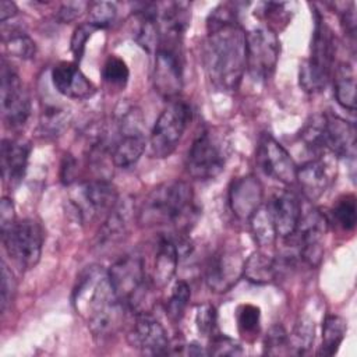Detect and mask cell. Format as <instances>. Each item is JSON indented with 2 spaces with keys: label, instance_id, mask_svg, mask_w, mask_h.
<instances>
[{
  "label": "cell",
  "instance_id": "ee69618b",
  "mask_svg": "<svg viewBox=\"0 0 357 357\" xmlns=\"http://www.w3.org/2000/svg\"><path fill=\"white\" fill-rule=\"evenodd\" d=\"M15 289H17V282L14 278V273L11 272V269L1 262V312H6L8 310V307L11 305L14 296H15Z\"/></svg>",
  "mask_w": 357,
  "mask_h": 357
},
{
  "label": "cell",
  "instance_id": "e0dca14e",
  "mask_svg": "<svg viewBox=\"0 0 357 357\" xmlns=\"http://www.w3.org/2000/svg\"><path fill=\"white\" fill-rule=\"evenodd\" d=\"M127 340L131 347L145 354H169L170 342L163 325L151 312L135 314Z\"/></svg>",
  "mask_w": 357,
  "mask_h": 357
},
{
  "label": "cell",
  "instance_id": "bcb514c9",
  "mask_svg": "<svg viewBox=\"0 0 357 357\" xmlns=\"http://www.w3.org/2000/svg\"><path fill=\"white\" fill-rule=\"evenodd\" d=\"M344 8L340 10V21L344 32L349 35L350 39L354 40L356 38V11H354V3L343 4Z\"/></svg>",
  "mask_w": 357,
  "mask_h": 357
},
{
  "label": "cell",
  "instance_id": "f1b7e54d",
  "mask_svg": "<svg viewBox=\"0 0 357 357\" xmlns=\"http://www.w3.org/2000/svg\"><path fill=\"white\" fill-rule=\"evenodd\" d=\"M347 322L339 315H328L322 326V346L319 356H333L344 339Z\"/></svg>",
  "mask_w": 357,
  "mask_h": 357
},
{
  "label": "cell",
  "instance_id": "e575fe53",
  "mask_svg": "<svg viewBox=\"0 0 357 357\" xmlns=\"http://www.w3.org/2000/svg\"><path fill=\"white\" fill-rule=\"evenodd\" d=\"M130 77V70L126 61L117 56H109L102 67V78L103 81L116 88H124Z\"/></svg>",
  "mask_w": 357,
  "mask_h": 357
},
{
  "label": "cell",
  "instance_id": "83f0119b",
  "mask_svg": "<svg viewBox=\"0 0 357 357\" xmlns=\"http://www.w3.org/2000/svg\"><path fill=\"white\" fill-rule=\"evenodd\" d=\"M252 237L261 250L271 248L276 241V229L268 206L261 205L248 219Z\"/></svg>",
  "mask_w": 357,
  "mask_h": 357
},
{
  "label": "cell",
  "instance_id": "8d00e7d4",
  "mask_svg": "<svg viewBox=\"0 0 357 357\" xmlns=\"http://www.w3.org/2000/svg\"><path fill=\"white\" fill-rule=\"evenodd\" d=\"M333 219L346 231H350L356 226L357 212H356V198L354 195H344L339 198L332 209Z\"/></svg>",
  "mask_w": 357,
  "mask_h": 357
},
{
  "label": "cell",
  "instance_id": "60d3db41",
  "mask_svg": "<svg viewBox=\"0 0 357 357\" xmlns=\"http://www.w3.org/2000/svg\"><path fill=\"white\" fill-rule=\"evenodd\" d=\"M264 353L269 356L287 354V332L282 325H273L264 342Z\"/></svg>",
  "mask_w": 357,
  "mask_h": 357
},
{
  "label": "cell",
  "instance_id": "8fae6325",
  "mask_svg": "<svg viewBox=\"0 0 357 357\" xmlns=\"http://www.w3.org/2000/svg\"><path fill=\"white\" fill-rule=\"evenodd\" d=\"M280 53V42L272 29L262 26L245 33V68L255 81H266L273 74Z\"/></svg>",
  "mask_w": 357,
  "mask_h": 357
},
{
  "label": "cell",
  "instance_id": "ba28073f",
  "mask_svg": "<svg viewBox=\"0 0 357 357\" xmlns=\"http://www.w3.org/2000/svg\"><path fill=\"white\" fill-rule=\"evenodd\" d=\"M155 91L167 100H174L183 89L181 39L162 36L155 52L152 73Z\"/></svg>",
  "mask_w": 357,
  "mask_h": 357
},
{
  "label": "cell",
  "instance_id": "9c48e42d",
  "mask_svg": "<svg viewBox=\"0 0 357 357\" xmlns=\"http://www.w3.org/2000/svg\"><path fill=\"white\" fill-rule=\"evenodd\" d=\"M1 240L8 257L20 269H32L39 262L43 230L33 219L15 220L10 227L1 230Z\"/></svg>",
  "mask_w": 357,
  "mask_h": 357
},
{
  "label": "cell",
  "instance_id": "ffe728a7",
  "mask_svg": "<svg viewBox=\"0 0 357 357\" xmlns=\"http://www.w3.org/2000/svg\"><path fill=\"white\" fill-rule=\"evenodd\" d=\"M262 195L264 190L261 181L255 176L247 174L231 183L229 190V204L238 219L248 220L262 205Z\"/></svg>",
  "mask_w": 357,
  "mask_h": 357
},
{
  "label": "cell",
  "instance_id": "7c38bea8",
  "mask_svg": "<svg viewBox=\"0 0 357 357\" xmlns=\"http://www.w3.org/2000/svg\"><path fill=\"white\" fill-rule=\"evenodd\" d=\"M117 201V190L107 178L85 181L71 194V202L82 222H91L102 216L106 218Z\"/></svg>",
  "mask_w": 357,
  "mask_h": 357
},
{
  "label": "cell",
  "instance_id": "74e56055",
  "mask_svg": "<svg viewBox=\"0 0 357 357\" xmlns=\"http://www.w3.org/2000/svg\"><path fill=\"white\" fill-rule=\"evenodd\" d=\"M117 10L110 1H92L88 7V24L96 29L107 28L113 24Z\"/></svg>",
  "mask_w": 357,
  "mask_h": 357
},
{
  "label": "cell",
  "instance_id": "cb8c5ba5",
  "mask_svg": "<svg viewBox=\"0 0 357 357\" xmlns=\"http://www.w3.org/2000/svg\"><path fill=\"white\" fill-rule=\"evenodd\" d=\"M178 259H180V252L173 237L172 236L160 237L156 247L152 273L149 276L155 290H162L172 282L177 271Z\"/></svg>",
  "mask_w": 357,
  "mask_h": 357
},
{
  "label": "cell",
  "instance_id": "ab89813d",
  "mask_svg": "<svg viewBox=\"0 0 357 357\" xmlns=\"http://www.w3.org/2000/svg\"><path fill=\"white\" fill-rule=\"evenodd\" d=\"M218 312L212 304H201L197 307L195 325L204 337H212L218 333Z\"/></svg>",
  "mask_w": 357,
  "mask_h": 357
},
{
  "label": "cell",
  "instance_id": "f907efd6",
  "mask_svg": "<svg viewBox=\"0 0 357 357\" xmlns=\"http://www.w3.org/2000/svg\"><path fill=\"white\" fill-rule=\"evenodd\" d=\"M185 347H187L185 353L190 356H208V349H204L198 343H191V344H187Z\"/></svg>",
  "mask_w": 357,
  "mask_h": 357
},
{
  "label": "cell",
  "instance_id": "7dc6e473",
  "mask_svg": "<svg viewBox=\"0 0 357 357\" xmlns=\"http://www.w3.org/2000/svg\"><path fill=\"white\" fill-rule=\"evenodd\" d=\"M75 173H77V160L71 155H64L61 162V169H60L61 181L70 185L75 180Z\"/></svg>",
  "mask_w": 357,
  "mask_h": 357
},
{
  "label": "cell",
  "instance_id": "52a82bcc",
  "mask_svg": "<svg viewBox=\"0 0 357 357\" xmlns=\"http://www.w3.org/2000/svg\"><path fill=\"white\" fill-rule=\"evenodd\" d=\"M191 107L184 100H170L156 119L149 135V153L152 158H167L177 148L188 121Z\"/></svg>",
  "mask_w": 357,
  "mask_h": 357
},
{
  "label": "cell",
  "instance_id": "7a4b0ae2",
  "mask_svg": "<svg viewBox=\"0 0 357 357\" xmlns=\"http://www.w3.org/2000/svg\"><path fill=\"white\" fill-rule=\"evenodd\" d=\"M73 304L86 321L95 339H109L123 324L124 305L112 287L107 271L99 265L86 266L79 273L73 291Z\"/></svg>",
  "mask_w": 357,
  "mask_h": 357
},
{
  "label": "cell",
  "instance_id": "b9f144b4",
  "mask_svg": "<svg viewBox=\"0 0 357 357\" xmlns=\"http://www.w3.org/2000/svg\"><path fill=\"white\" fill-rule=\"evenodd\" d=\"M208 354L212 356H240L243 354L241 346L231 337L216 333L212 337H209V346H208Z\"/></svg>",
  "mask_w": 357,
  "mask_h": 357
},
{
  "label": "cell",
  "instance_id": "4dcf8cb0",
  "mask_svg": "<svg viewBox=\"0 0 357 357\" xmlns=\"http://www.w3.org/2000/svg\"><path fill=\"white\" fill-rule=\"evenodd\" d=\"M3 43L7 52L18 59L29 60L36 54V45L33 39L21 29L10 28L8 31H3Z\"/></svg>",
  "mask_w": 357,
  "mask_h": 357
},
{
  "label": "cell",
  "instance_id": "d6986e66",
  "mask_svg": "<svg viewBox=\"0 0 357 357\" xmlns=\"http://www.w3.org/2000/svg\"><path fill=\"white\" fill-rule=\"evenodd\" d=\"M335 177L333 167L324 158H315L297 167L296 181L303 195L308 201H315L324 195Z\"/></svg>",
  "mask_w": 357,
  "mask_h": 357
},
{
  "label": "cell",
  "instance_id": "f35d334b",
  "mask_svg": "<svg viewBox=\"0 0 357 357\" xmlns=\"http://www.w3.org/2000/svg\"><path fill=\"white\" fill-rule=\"evenodd\" d=\"M238 331L243 335H254L259 329L261 311L254 304H243L236 311Z\"/></svg>",
  "mask_w": 357,
  "mask_h": 357
},
{
  "label": "cell",
  "instance_id": "7bdbcfd3",
  "mask_svg": "<svg viewBox=\"0 0 357 357\" xmlns=\"http://www.w3.org/2000/svg\"><path fill=\"white\" fill-rule=\"evenodd\" d=\"M95 31H96V28L92 26L88 22L81 24V25H78L74 29L71 40H70V49H71V53H73V56H74V59L77 61H79L82 59L86 42H88V39L92 36V33Z\"/></svg>",
  "mask_w": 357,
  "mask_h": 357
},
{
  "label": "cell",
  "instance_id": "1f68e13d",
  "mask_svg": "<svg viewBox=\"0 0 357 357\" xmlns=\"http://www.w3.org/2000/svg\"><path fill=\"white\" fill-rule=\"evenodd\" d=\"M191 298V289L185 280H177L172 289L170 298L166 304V314L172 322H178Z\"/></svg>",
  "mask_w": 357,
  "mask_h": 357
},
{
  "label": "cell",
  "instance_id": "f546056e",
  "mask_svg": "<svg viewBox=\"0 0 357 357\" xmlns=\"http://www.w3.org/2000/svg\"><path fill=\"white\" fill-rule=\"evenodd\" d=\"M315 337V326L314 322L308 318H301L294 325L290 335L287 333V354L303 356L305 354Z\"/></svg>",
  "mask_w": 357,
  "mask_h": 357
},
{
  "label": "cell",
  "instance_id": "836d02e7",
  "mask_svg": "<svg viewBox=\"0 0 357 357\" xmlns=\"http://www.w3.org/2000/svg\"><path fill=\"white\" fill-rule=\"evenodd\" d=\"M291 7L293 3H278V1H268L261 3V15L266 22V28L275 32V28L280 25L284 26L291 18Z\"/></svg>",
  "mask_w": 357,
  "mask_h": 357
},
{
  "label": "cell",
  "instance_id": "c3c4849f",
  "mask_svg": "<svg viewBox=\"0 0 357 357\" xmlns=\"http://www.w3.org/2000/svg\"><path fill=\"white\" fill-rule=\"evenodd\" d=\"M15 220L17 219H15L14 205H13L11 199L4 197L1 199V204H0V226H1V230L10 227Z\"/></svg>",
  "mask_w": 357,
  "mask_h": 357
},
{
  "label": "cell",
  "instance_id": "277c9868",
  "mask_svg": "<svg viewBox=\"0 0 357 357\" xmlns=\"http://www.w3.org/2000/svg\"><path fill=\"white\" fill-rule=\"evenodd\" d=\"M112 287L120 303L135 314L149 312L152 307L151 278L146 275L144 258L127 254L117 259L107 271Z\"/></svg>",
  "mask_w": 357,
  "mask_h": 357
},
{
  "label": "cell",
  "instance_id": "9a60e30c",
  "mask_svg": "<svg viewBox=\"0 0 357 357\" xmlns=\"http://www.w3.org/2000/svg\"><path fill=\"white\" fill-rule=\"evenodd\" d=\"M326 230V219L319 211L311 209L305 215L301 213L298 227L294 233L297 234L298 257L312 268L318 266L322 261Z\"/></svg>",
  "mask_w": 357,
  "mask_h": 357
},
{
  "label": "cell",
  "instance_id": "d4e9b609",
  "mask_svg": "<svg viewBox=\"0 0 357 357\" xmlns=\"http://www.w3.org/2000/svg\"><path fill=\"white\" fill-rule=\"evenodd\" d=\"M31 145L21 139L4 138L1 142V173L4 181L14 187L17 185L26 170Z\"/></svg>",
  "mask_w": 357,
  "mask_h": 357
},
{
  "label": "cell",
  "instance_id": "2e32d148",
  "mask_svg": "<svg viewBox=\"0 0 357 357\" xmlns=\"http://www.w3.org/2000/svg\"><path fill=\"white\" fill-rule=\"evenodd\" d=\"M257 163L261 170L282 184L296 181L297 166L290 153L269 134H264L258 144Z\"/></svg>",
  "mask_w": 357,
  "mask_h": 357
},
{
  "label": "cell",
  "instance_id": "d590c367",
  "mask_svg": "<svg viewBox=\"0 0 357 357\" xmlns=\"http://www.w3.org/2000/svg\"><path fill=\"white\" fill-rule=\"evenodd\" d=\"M301 139L312 151L325 149V114H315L305 123Z\"/></svg>",
  "mask_w": 357,
  "mask_h": 357
},
{
  "label": "cell",
  "instance_id": "d6a6232c",
  "mask_svg": "<svg viewBox=\"0 0 357 357\" xmlns=\"http://www.w3.org/2000/svg\"><path fill=\"white\" fill-rule=\"evenodd\" d=\"M70 114L66 109L59 106H50L46 107L39 120V127L43 135H59L68 124Z\"/></svg>",
  "mask_w": 357,
  "mask_h": 357
},
{
  "label": "cell",
  "instance_id": "44dd1931",
  "mask_svg": "<svg viewBox=\"0 0 357 357\" xmlns=\"http://www.w3.org/2000/svg\"><path fill=\"white\" fill-rule=\"evenodd\" d=\"M132 206L130 199H119L114 208L106 215L98 231L95 247L103 251L116 247L119 243H121L128 234Z\"/></svg>",
  "mask_w": 357,
  "mask_h": 357
},
{
  "label": "cell",
  "instance_id": "3957f363",
  "mask_svg": "<svg viewBox=\"0 0 357 357\" xmlns=\"http://www.w3.org/2000/svg\"><path fill=\"white\" fill-rule=\"evenodd\" d=\"M195 212L192 187L183 180H170L156 185L142 201L138 222L144 227L183 226Z\"/></svg>",
  "mask_w": 357,
  "mask_h": 357
},
{
  "label": "cell",
  "instance_id": "f6af8a7d",
  "mask_svg": "<svg viewBox=\"0 0 357 357\" xmlns=\"http://www.w3.org/2000/svg\"><path fill=\"white\" fill-rule=\"evenodd\" d=\"M88 7H89L88 1H67L60 6L56 17L60 22H64V24L71 22L78 17H81L85 11L88 13Z\"/></svg>",
  "mask_w": 357,
  "mask_h": 357
},
{
  "label": "cell",
  "instance_id": "4316f807",
  "mask_svg": "<svg viewBox=\"0 0 357 357\" xmlns=\"http://www.w3.org/2000/svg\"><path fill=\"white\" fill-rule=\"evenodd\" d=\"M333 88L337 103L354 112L356 109V74L354 67L350 63H340L335 70Z\"/></svg>",
  "mask_w": 357,
  "mask_h": 357
},
{
  "label": "cell",
  "instance_id": "30bf717a",
  "mask_svg": "<svg viewBox=\"0 0 357 357\" xmlns=\"http://www.w3.org/2000/svg\"><path fill=\"white\" fill-rule=\"evenodd\" d=\"M225 163L226 145L223 139L211 130L201 131L187 153L188 174L197 180H211L223 172Z\"/></svg>",
  "mask_w": 357,
  "mask_h": 357
},
{
  "label": "cell",
  "instance_id": "5b68a950",
  "mask_svg": "<svg viewBox=\"0 0 357 357\" xmlns=\"http://www.w3.org/2000/svg\"><path fill=\"white\" fill-rule=\"evenodd\" d=\"M335 54L333 35L324 17L314 10V32L310 54L300 67V85L307 92L322 91L332 73Z\"/></svg>",
  "mask_w": 357,
  "mask_h": 357
},
{
  "label": "cell",
  "instance_id": "7402d4cb",
  "mask_svg": "<svg viewBox=\"0 0 357 357\" xmlns=\"http://www.w3.org/2000/svg\"><path fill=\"white\" fill-rule=\"evenodd\" d=\"M268 208L276 234L282 238L293 237L301 219V204L297 195L291 191L278 192L273 195Z\"/></svg>",
  "mask_w": 357,
  "mask_h": 357
},
{
  "label": "cell",
  "instance_id": "8992f818",
  "mask_svg": "<svg viewBox=\"0 0 357 357\" xmlns=\"http://www.w3.org/2000/svg\"><path fill=\"white\" fill-rule=\"evenodd\" d=\"M142 114L138 109L128 106L119 110L116 117V137L110 145V159L114 166L127 169L142 156L146 139L142 128Z\"/></svg>",
  "mask_w": 357,
  "mask_h": 357
},
{
  "label": "cell",
  "instance_id": "681fc988",
  "mask_svg": "<svg viewBox=\"0 0 357 357\" xmlns=\"http://www.w3.org/2000/svg\"><path fill=\"white\" fill-rule=\"evenodd\" d=\"M17 11H18V8L14 1H8V0L0 1V21L1 22H6V20L14 17L17 14Z\"/></svg>",
  "mask_w": 357,
  "mask_h": 357
},
{
  "label": "cell",
  "instance_id": "ac0fdd59",
  "mask_svg": "<svg viewBox=\"0 0 357 357\" xmlns=\"http://www.w3.org/2000/svg\"><path fill=\"white\" fill-rule=\"evenodd\" d=\"M52 82L60 95L70 99H88L96 92L95 85L71 61H60L53 67Z\"/></svg>",
  "mask_w": 357,
  "mask_h": 357
},
{
  "label": "cell",
  "instance_id": "603a6c76",
  "mask_svg": "<svg viewBox=\"0 0 357 357\" xmlns=\"http://www.w3.org/2000/svg\"><path fill=\"white\" fill-rule=\"evenodd\" d=\"M325 149L337 158L354 159L356 156V128L337 116L325 114Z\"/></svg>",
  "mask_w": 357,
  "mask_h": 357
},
{
  "label": "cell",
  "instance_id": "4fadbf2b",
  "mask_svg": "<svg viewBox=\"0 0 357 357\" xmlns=\"http://www.w3.org/2000/svg\"><path fill=\"white\" fill-rule=\"evenodd\" d=\"M0 103L4 123L11 128L24 126L31 114V99L20 75L4 59L1 60Z\"/></svg>",
  "mask_w": 357,
  "mask_h": 357
},
{
  "label": "cell",
  "instance_id": "484cf974",
  "mask_svg": "<svg viewBox=\"0 0 357 357\" xmlns=\"http://www.w3.org/2000/svg\"><path fill=\"white\" fill-rule=\"evenodd\" d=\"M278 262L276 258L265 252L264 250H258L252 252L244 261L243 276L255 283V284H266L276 279L278 276Z\"/></svg>",
  "mask_w": 357,
  "mask_h": 357
},
{
  "label": "cell",
  "instance_id": "6da1fadb",
  "mask_svg": "<svg viewBox=\"0 0 357 357\" xmlns=\"http://www.w3.org/2000/svg\"><path fill=\"white\" fill-rule=\"evenodd\" d=\"M204 64L211 84L219 91H236L245 70V32L234 3H220L206 20Z\"/></svg>",
  "mask_w": 357,
  "mask_h": 357
},
{
  "label": "cell",
  "instance_id": "5bb4252c",
  "mask_svg": "<svg viewBox=\"0 0 357 357\" xmlns=\"http://www.w3.org/2000/svg\"><path fill=\"white\" fill-rule=\"evenodd\" d=\"M244 258L236 247H222L209 257L205 266V283L215 293H226L243 276Z\"/></svg>",
  "mask_w": 357,
  "mask_h": 357
}]
</instances>
